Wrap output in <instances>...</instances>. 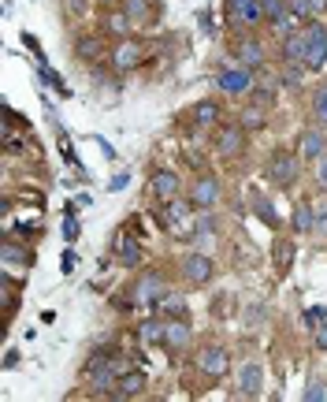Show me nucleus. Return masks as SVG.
Instances as JSON below:
<instances>
[{"mask_svg":"<svg viewBox=\"0 0 327 402\" xmlns=\"http://www.w3.org/2000/svg\"><path fill=\"white\" fill-rule=\"evenodd\" d=\"M305 71H324L327 63V26L324 23H308L305 26Z\"/></svg>","mask_w":327,"mask_h":402,"instance_id":"1","label":"nucleus"},{"mask_svg":"<svg viewBox=\"0 0 327 402\" xmlns=\"http://www.w3.org/2000/svg\"><path fill=\"white\" fill-rule=\"evenodd\" d=\"M164 224L175 239H194L197 224H194V201H168V213H164Z\"/></svg>","mask_w":327,"mask_h":402,"instance_id":"2","label":"nucleus"},{"mask_svg":"<svg viewBox=\"0 0 327 402\" xmlns=\"http://www.w3.org/2000/svg\"><path fill=\"white\" fill-rule=\"evenodd\" d=\"M168 295H171L168 279L157 276V272H145V276L134 283V302H138V306H160Z\"/></svg>","mask_w":327,"mask_h":402,"instance_id":"3","label":"nucleus"},{"mask_svg":"<svg viewBox=\"0 0 327 402\" xmlns=\"http://www.w3.org/2000/svg\"><path fill=\"white\" fill-rule=\"evenodd\" d=\"M216 86H220V94H227V97L249 94V89H253V67H245V63H238V67H227V71H220Z\"/></svg>","mask_w":327,"mask_h":402,"instance_id":"4","label":"nucleus"},{"mask_svg":"<svg viewBox=\"0 0 327 402\" xmlns=\"http://www.w3.org/2000/svg\"><path fill=\"white\" fill-rule=\"evenodd\" d=\"M264 176H268L271 182H279V187H290V182L297 179V157H294V153H286V149L271 153Z\"/></svg>","mask_w":327,"mask_h":402,"instance_id":"5","label":"nucleus"},{"mask_svg":"<svg viewBox=\"0 0 327 402\" xmlns=\"http://www.w3.org/2000/svg\"><path fill=\"white\" fill-rule=\"evenodd\" d=\"M197 369H201L205 377L220 380V377H227V369H231V354H227L223 346H205V350L197 354Z\"/></svg>","mask_w":327,"mask_h":402,"instance_id":"6","label":"nucleus"},{"mask_svg":"<svg viewBox=\"0 0 327 402\" xmlns=\"http://www.w3.org/2000/svg\"><path fill=\"white\" fill-rule=\"evenodd\" d=\"M227 15L238 26H253V23L264 19V4H260V0H231V4H227Z\"/></svg>","mask_w":327,"mask_h":402,"instance_id":"7","label":"nucleus"},{"mask_svg":"<svg viewBox=\"0 0 327 402\" xmlns=\"http://www.w3.org/2000/svg\"><path fill=\"white\" fill-rule=\"evenodd\" d=\"M149 187H153V198L164 201V205H168V201H179V198H183V182H179L175 171H157Z\"/></svg>","mask_w":327,"mask_h":402,"instance_id":"8","label":"nucleus"},{"mask_svg":"<svg viewBox=\"0 0 327 402\" xmlns=\"http://www.w3.org/2000/svg\"><path fill=\"white\" fill-rule=\"evenodd\" d=\"M190 201H194V209H212L216 201H220V182L212 176H201L190 187Z\"/></svg>","mask_w":327,"mask_h":402,"instance_id":"9","label":"nucleus"},{"mask_svg":"<svg viewBox=\"0 0 327 402\" xmlns=\"http://www.w3.org/2000/svg\"><path fill=\"white\" fill-rule=\"evenodd\" d=\"M242 131H245L242 123H234V127H220V138H216V153H220L223 160H231V157H238V153H242Z\"/></svg>","mask_w":327,"mask_h":402,"instance_id":"10","label":"nucleus"},{"mask_svg":"<svg viewBox=\"0 0 327 402\" xmlns=\"http://www.w3.org/2000/svg\"><path fill=\"white\" fill-rule=\"evenodd\" d=\"M238 388H242V399H257V395H260V388H264V369H260L257 361L242 365V372H238Z\"/></svg>","mask_w":327,"mask_h":402,"instance_id":"11","label":"nucleus"},{"mask_svg":"<svg viewBox=\"0 0 327 402\" xmlns=\"http://www.w3.org/2000/svg\"><path fill=\"white\" fill-rule=\"evenodd\" d=\"M183 276L190 283H208L212 279V261H208L205 253H186L183 257Z\"/></svg>","mask_w":327,"mask_h":402,"instance_id":"12","label":"nucleus"},{"mask_svg":"<svg viewBox=\"0 0 327 402\" xmlns=\"http://www.w3.org/2000/svg\"><path fill=\"white\" fill-rule=\"evenodd\" d=\"M324 153H327L324 131H305L302 138H297V157H305V160H320Z\"/></svg>","mask_w":327,"mask_h":402,"instance_id":"13","label":"nucleus"},{"mask_svg":"<svg viewBox=\"0 0 327 402\" xmlns=\"http://www.w3.org/2000/svg\"><path fill=\"white\" fill-rule=\"evenodd\" d=\"M164 343L171 346V350H183V346L190 343V324L183 321V317H164Z\"/></svg>","mask_w":327,"mask_h":402,"instance_id":"14","label":"nucleus"},{"mask_svg":"<svg viewBox=\"0 0 327 402\" xmlns=\"http://www.w3.org/2000/svg\"><path fill=\"white\" fill-rule=\"evenodd\" d=\"M142 56H145L142 45L126 38L120 49H115V56H112V60H115V67H120V71H131V67H138V63H142Z\"/></svg>","mask_w":327,"mask_h":402,"instance_id":"15","label":"nucleus"},{"mask_svg":"<svg viewBox=\"0 0 327 402\" xmlns=\"http://www.w3.org/2000/svg\"><path fill=\"white\" fill-rule=\"evenodd\" d=\"M138 391H145V372H120V383H115V399H134Z\"/></svg>","mask_w":327,"mask_h":402,"instance_id":"16","label":"nucleus"},{"mask_svg":"<svg viewBox=\"0 0 327 402\" xmlns=\"http://www.w3.org/2000/svg\"><path fill=\"white\" fill-rule=\"evenodd\" d=\"M234 60L245 63V67H260V63H264V45L260 41H242L238 49H234Z\"/></svg>","mask_w":327,"mask_h":402,"instance_id":"17","label":"nucleus"},{"mask_svg":"<svg viewBox=\"0 0 327 402\" xmlns=\"http://www.w3.org/2000/svg\"><path fill=\"white\" fill-rule=\"evenodd\" d=\"M283 60L286 63H302L305 60V30H294L283 38Z\"/></svg>","mask_w":327,"mask_h":402,"instance_id":"18","label":"nucleus"},{"mask_svg":"<svg viewBox=\"0 0 327 402\" xmlns=\"http://www.w3.org/2000/svg\"><path fill=\"white\" fill-rule=\"evenodd\" d=\"M194 123L197 127H216L220 123V105H216V100H201V105H194Z\"/></svg>","mask_w":327,"mask_h":402,"instance_id":"19","label":"nucleus"},{"mask_svg":"<svg viewBox=\"0 0 327 402\" xmlns=\"http://www.w3.org/2000/svg\"><path fill=\"white\" fill-rule=\"evenodd\" d=\"M286 4H290V12H294L297 19H308V23H313L316 15L324 12V4H327V0H286Z\"/></svg>","mask_w":327,"mask_h":402,"instance_id":"20","label":"nucleus"},{"mask_svg":"<svg viewBox=\"0 0 327 402\" xmlns=\"http://www.w3.org/2000/svg\"><path fill=\"white\" fill-rule=\"evenodd\" d=\"M123 12L134 23H145V19H153V0H123Z\"/></svg>","mask_w":327,"mask_h":402,"instance_id":"21","label":"nucleus"},{"mask_svg":"<svg viewBox=\"0 0 327 402\" xmlns=\"http://www.w3.org/2000/svg\"><path fill=\"white\" fill-rule=\"evenodd\" d=\"M294 231L297 235L313 231V205H308V201H297L294 205Z\"/></svg>","mask_w":327,"mask_h":402,"instance_id":"22","label":"nucleus"},{"mask_svg":"<svg viewBox=\"0 0 327 402\" xmlns=\"http://www.w3.org/2000/svg\"><path fill=\"white\" fill-rule=\"evenodd\" d=\"M157 309H160L164 317H186V302L179 298V295H168V298H164Z\"/></svg>","mask_w":327,"mask_h":402,"instance_id":"23","label":"nucleus"},{"mask_svg":"<svg viewBox=\"0 0 327 402\" xmlns=\"http://www.w3.org/2000/svg\"><path fill=\"white\" fill-rule=\"evenodd\" d=\"M253 209H257V216H260V220H264V224H271V227L279 224V220H275V209H271V201H268V198L253 194Z\"/></svg>","mask_w":327,"mask_h":402,"instance_id":"24","label":"nucleus"},{"mask_svg":"<svg viewBox=\"0 0 327 402\" xmlns=\"http://www.w3.org/2000/svg\"><path fill=\"white\" fill-rule=\"evenodd\" d=\"M138 261H142V246H138V242H123V246H120V264L134 268Z\"/></svg>","mask_w":327,"mask_h":402,"instance_id":"25","label":"nucleus"},{"mask_svg":"<svg viewBox=\"0 0 327 402\" xmlns=\"http://www.w3.org/2000/svg\"><path fill=\"white\" fill-rule=\"evenodd\" d=\"M138 335H142V343H160L164 339V321H145Z\"/></svg>","mask_w":327,"mask_h":402,"instance_id":"26","label":"nucleus"},{"mask_svg":"<svg viewBox=\"0 0 327 402\" xmlns=\"http://www.w3.org/2000/svg\"><path fill=\"white\" fill-rule=\"evenodd\" d=\"M264 108L268 105H260V100H257V105H253V108H245V112H242V127H260V123H264Z\"/></svg>","mask_w":327,"mask_h":402,"instance_id":"27","label":"nucleus"},{"mask_svg":"<svg viewBox=\"0 0 327 402\" xmlns=\"http://www.w3.org/2000/svg\"><path fill=\"white\" fill-rule=\"evenodd\" d=\"M131 26H134V19L126 12H112V15H108V30H112V34H126Z\"/></svg>","mask_w":327,"mask_h":402,"instance_id":"28","label":"nucleus"},{"mask_svg":"<svg viewBox=\"0 0 327 402\" xmlns=\"http://www.w3.org/2000/svg\"><path fill=\"white\" fill-rule=\"evenodd\" d=\"M313 112H316V120L320 123H327V82L313 94Z\"/></svg>","mask_w":327,"mask_h":402,"instance_id":"29","label":"nucleus"},{"mask_svg":"<svg viewBox=\"0 0 327 402\" xmlns=\"http://www.w3.org/2000/svg\"><path fill=\"white\" fill-rule=\"evenodd\" d=\"M260 4H264V19H268V23H275L283 12H290L286 0H260Z\"/></svg>","mask_w":327,"mask_h":402,"instance_id":"30","label":"nucleus"},{"mask_svg":"<svg viewBox=\"0 0 327 402\" xmlns=\"http://www.w3.org/2000/svg\"><path fill=\"white\" fill-rule=\"evenodd\" d=\"M101 41H97V38H82L78 41V56H89V60H97V56H101Z\"/></svg>","mask_w":327,"mask_h":402,"instance_id":"31","label":"nucleus"},{"mask_svg":"<svg viewBox=\"0 0 327 402\" xmlns=\"http://www.w3.org/2000/svg\"><path fill=\"white\" fill-rule=\"evenodd\" d=\"M302 399H305V402H324V399H327V383H324V380H313V383L305 388Z\"/></svg>","mask_w":327,"mask_h":402,"instance_id":"32","label":"nucleus"},{"mask_svg":"<svg viewBox=\"0 0 327 402\" xmlns=\"http://www.w3.org/2000/svg\"><path fill=\"white\" fill-rule=\"evenodd\" d=\"M324 321H327V309H324V306H313V309L305 313V324L313 328V332H316V328H320Z\"/></svg>","mask_w":327,"mask_h":402,"instance_id":"33","label":"nucleus"},{"mask_svg":"<svg viewBox=\"0 0 327 402\" xmlns=\"http://www.w3.org/2000/svg\"><path fill=\"white\" fill-rule=\"evenodd\" d=\"M302 71L305 67H297V63H286V71H283V82H286V86H302Z\"/></svg>","mask_w":327,"mask_h":402,"instance_id":"34","label":"nucleus"},{"mask_svg":"<svg viewBox=\"0 0 327 402\" xmlns=\"http://www.w3.org/2000/svg\"><path fill=\"white\" fill-rule=\"evenodd\" d=\"M316 179H320V187L327 190V153H324L320 160H316Z\"/></svg>","mask_w":327,"mask_h":402,"instance_id":"35","label":"nucleus"},{"mask_svg":"<svg viewBox=\"0 0 327 402\" xmlns=\"http://www.w3.org/2000/svg\"><path fill=\"white\" fill-rule=\"evenodd\" d=\"M290 250H294V246H290V242H279V250H275V261H279V264H286V261H290Z\"/></svg>","mask_w":327,"mask_h":402,"instance_id":"36","label":"nucleus"},{"mask_svg":"<svg viewBox=\"0 0 327 402\" xmlns=\"http://www.w3.org/2000/svg\"><path fill=\"white\" fill-rule=\"evenodd\" d=\"M327 224V209H313V231Z\"/></svg>","mask_w":327,"mask_h":402,"instance_id":"37","label":"nucleus"},{"mask_svg":"<svg viewBox=\"0 0 327 402\" xmlns=\"http://www.w3.org/2000/svg\"><path fill=\"white\" fill-rule=\"evenodd\" d=\"M316 346H320V350H327V321L316 328Z\"/></svg>","mask_w":327,"mask_h":402,"instance_id":"38","label":"nucleus"},{"mask_svg":"<svg viewBox=\"0 0 327 402\" xmlns=\"http://www.w3.org/2000/svg\"><path fill=\"white\" fill-rule=\"evenodd\" d=\"M63 231H67V239H75V235H78V224L67 220V224H63Z\"/></svg>","mask_w":327,"mask_h":402,"instance_id":"39","label":"nucleus"},{"mask_svg":"<svg viewBox=\"0 0 327 402\" xmlns=\"http://www.w3.org/2000/svg\"><path fill=\"white\" fill-rule=\"evenodd\" d=\"M123 187H126V171H123V176H115V179H112V190H123Z\"/></svg>","mask_w":327,"mask_h":402,"instance_id":"40","label":"nucleus"},{"mask_svg":"<svg viewBox=\"0 0 327 402\" xmlns=\"http://www.w3.org/2000/svg\"><path fill=\"white\" fill-rule=\"evenodd\" d=\"M104 4H112V0H104Z\"/></svg>","mask_w":327,"mask_h":402,"instance_id":"41","label":"nucleus"}]
</instances>
